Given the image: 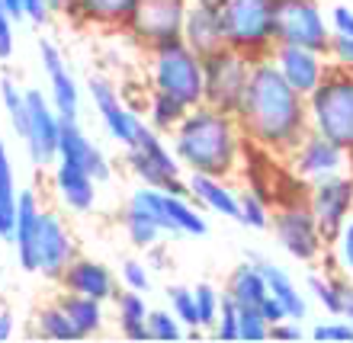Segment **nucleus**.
<instances>
[{
  "label": "nucleus",
  "instance_id": "f257e3e1",
  "mask_svg": "<svg viewBox=\"0 0 353 343\" xmlns=\"http://www.w3.org/2000/svg\"><path fill=\"white\" fill-rule=\"evenodd\" d=\"M234 116L241 122L248 145L279 160L312 132L308 100L286 84V77L279 74L270 58L254 61L248 93Z\"/></svg>",
  "mask_w": 353,
  "mask_h": 343
},
{
  "label": "nucleus",
  "instance_id": "f03ea898",
  "mask_svg": "<svg viewBox=\"0 0 353 343\" xmlns=\"http://www.w3.org/2000/svg\"><path fill=\"white\" fill-rule=\"evenodd\" d=\"M170 148L186 174H209L232 180L244 164L248 138L234 112L199 103L170 132Z\"/></svg>",
  "mask_w": 353,
  "mask_h": 343
},
{
  "label": "nucleus",
  "instance_id": "7ed1b4c3",
  "mask_svg": "<svg viewBox=\"0 0 353 343\" xmlns=\"http://www.w3.org/2000/svg\"><path fill=\"white\" fill-rule=\"evenodd\" d=\"M148 77L151 87L161 93H170L183 106H199L205 93V67L203 55H196L183 39L161 42L148 48Z\"/></svg>",
  "mask_w": 353,
  "mask_h": 343
},
{
  "label": "nucleus",
  "instance_id": "20e7f679",
  "mask_svg": "<svg viewBox=\"0 0 353 343\" xmlns=\"http://www.w3.org/2000/svg\"><path fill=\"white\" fill-rule=\"evenodd\" d=\"M308 122L325 138L353 154V71L331 65L318 90L308 96Z\"/></svg>",
  "mask_w": 353,
  "mask_h": 343
},
{
  "label": "nucleus",
  "instance_id": "39448f33",
  "mask_svg": "<svg viewBox=\"0 0 353 343\" xmlns=\"http://www.w3.org/2000/svg\"><path fill=\"white\" fill-rule=\"evenodd\" d=\"M225 36L228 48L263 61L276 48V0H225Z\"/></svg>",
  "mask_w": 353,
  "mask_h": 343
},
{
  "label": "nucleus",
  "instance_id": "423d86ee",
  "mask_svg": "<svg viewBox=\"0 0 353 343\" xmlns=\"http://www.w3.org/2000/svg\"><path fill=\"white\" fill-rule=\"evenodd\" d=\"M125 164L141 186H154L174 196H190L183 164L176 160L170 141H164V135L151 129L148 122H141L135 145L125 148Z\"/></svg>",
  "mask_w": 353,
  "mask_h": 343
},
{
  "label": "nucleus",
  "instance_id": "0eeeda50",
  "mask_svg": "<svg viewBox=\"0 0 353 343\" xmlns=\"http://www.w3.org/2000/svg\"><path fill=\"white\" fill-rule=\"evenodd\" d=\"M270 228H273V238H276L279 247L292 260H299V263H315L327 247L325 234H321L315 215L308 209L305 193L289 196V199H276Z\"/></svg>",
  "mask_w": 353,
  "mask_h": 343
},
{
  "label": "nucleus",
  "instance_id": "6e6552de",
  "mask_svg": "<svg viewBox=\"0 0 353 343\" xmlns=\"http://www.w3.org/2000/svg\"><path fill=\"white\" fill-rule=\"evenodd\" d=\"M205 67V93L203 103L215 106L222 112H238L244 93H248V81H251L254 61L234 48H219L212 55L203 58Z\"/></svg>",
  "mask_w": 353,
  "mask_h": 343
},
{
  "label": "nucleus",
  "instance_id": "1a4fd4ad",
  "mask_svg": "<svg viewBox=\"0 0 353 343\" xmlns=\"http://www.w3.org/2000/svg\"><path fill=\"white\" fill-rule=\"evenodd\" d=\"M190 3L193 0H135V10L122 32L145 52L161 42H174L183 36Z\"/></svg>",
  "mask_w": 353,
  "mask_h": 343
},
{
  "label": "nucleus",
  "instance_id": "9d476101",
  "mask_svg": "<svg viewBox=\"0 0 353 343\" xmlns=\"http://www.w3.org/2000/svg\"><path fill=\"white\" fill-rule=\"evenodd\" d=\"M276 45H302L327 55L331 26L321 0H276Z\"/></svg>",
  "mask_w": 353,
  "mask_h": 343
},
{
  "label": "nucleus",
  "instance_id": "9b49d317",
  "mask_svg": "<svg viewBox=\"0 0 353 343\" xmlns=\"http://www.w3.org/2000/svg\"><path fill=\"white\" fill-rule=\"evenodd\" d=\"M87 93H90V103H93V110H97V116H100L106 135L116 145H122V148H132L135 138H139V129H141V122H145V116L139 110H132L119 87L100 74H93L87 81Z\"/></svg>",
  "mask_w": 353,
  "mask_h": 343
},
{
  "label": "nucleus",
  "instance_id": "f8f14e48",
  "mask_svg": "<svg viewBox=\"0 0 353 343\" xmlns=\"http://www.w3.org/2000/svg\"><path fill=\"white\" fill-rule=\"evenodd\" d=\"M74 257H77L74 231L68 228V222L55 209L42 205L39 228H36V276L48 279V282H58Z\"/></svg>",
  "mask_w": 353,
  "mask_h": 343
},
{
  "label": "nucleus",
  "instance_id": "ddd939ff",
  "mask_svg": "<svg viewBox=\"0 0 353 343\" xmlns=\"http://www.w3.org/2000/svg\"><path fill=\"white\" fill-rule=\"evenodd\" d=\"M26 106L29 119L26 132H23V145H26L29 158L36 167L55 164L58 160V138H61V112L55 110V103L48 100V93H42L39 87L26 90Z\"/></svg>",
  "mask_w": 353,
  "mask_h": 343
},
{
  "label": "nucleus",
  "instance_id": "4468645a",
  "mask_svg": "<svg viewBox=\"0 0 353 343\" xmlns=\"http://www.w3.org/2000/svg\"><path fill=\"white\" fill-rule=\"evenodd\" d=\"M283 160H286L289 174L302 180V183H318L325 176L344 174V167H350V154L315 129L308 132Z\"/></svg>",
  "mask_w": 353,
  "mask_h": 343
},
{
  "label": "nucleus",
  "instance_id": "2eb2a0df",
  "mask_svg": "<svg viewBox=\"0 0 353 343\" xmlns=\"http://www.w3.org/2000/svg\"><path fill=\"white\" fill-rule=\"evenodd\" d=\"M308 209L315 215L318 228L331 244L334 234L344 228V222L353 215V174H334L318 183H308Z\"/></svg>",
  "mask_w": 353,
  "mask_h": 343
},
{
  "label": "nucleus",
  "instance_id": "dca6fc26",
  "mask_svg": "<svg viewBox=\"0 0 353 343\" xmlns=\"http://www.w3.org/2000/svg\"><path fill=\"white\" fill-rule=\"evenodd\" d=\"M270 61L276 65L279 74L286 77V84L292 87V90L302 93L305 100L318 90V84L325 81L327 67H331L325 52L302 48V45H276L273 55H270Z\"/></svg>",
  "mask_w": 353,
  "mask_h": 343
},
{
  "label": "nucleus",
  "instance_id": "f3484780",
  "mask_svg": "<svg viewBox=\"0 0 353 343\" xmlns=\"http://www.w3.org/2000/svg\"><path fill=\"white\" fill-rule=\"evenodd\" d=\"M39 61L48 77V100L55 103L61 119H77L81 116V84L52 39H39Z\"/></svg>",
  "mask_w": 353,
  "mask_h": 343
},
{
  "label": "nucleus",
  "instance_id": "a211bd4d",
  "mask_svg": "<svg viewBox=\"0 0 353 343\" xmlns=\"http://www.w3.org/2000/svg\"><path fill=\"white\" fill-rule=\"evenodd\" d=\"M58 160H68L74 167H84L87 174L103 183L112 176V164L103 154V148L93 138H87V132L77 125V119L61 122V138H58Z\"/></svg>",
  "mask_w": 353,
  "mask_h": 343
},
{
  "label": "nucleus",
  "instance_id": "6ab92c4d",
  "mask_svg": "<svg viewBox=\"0 0 353 343\" xmlns=\"http://www.w3.org/2000/svg\"><path fill=\"white\" fill-rule=\"evenodd\" d=\"M58 286H61V292H77V295H90L100 298V302H112L116 292H119L112 269L103 260L81 257V253L68 263V269L58 279Z\"/></svg>",
  "mask_w": 353,
  "mask_h": 343
},
{
  "label": "nucleus",
  "instance_id": "aec40b11",
  "mask_svg": "<svg viewBox=\"0 0 353 343\" xmlns=\"http://www.w3.org/2000/svg\"><path fill=\"white\" fill-rule=\"evenodd\" d=\"M186 45L193 48L196 55H212L219 48L228 45V36H225V17L222 7H212V3H190V13H186L183 23V36H180Z\"/></svg>",
  "mask_w": 353,
  "mask_h": 343
},
{
  "label": "nucleus",
  "instance_id": "412c9836",
  "mask_svg": "<svg viewBox=\"0 0 353 343\" xmlns=\"http://www.w3.org/2000/svg\"><path fill=\"white\" fill-rule=\"evenodd\" d=\"M135 0H65L61 13L81 26L106 29V32H122L129 23Z\"/></svg>",
  "mask_w": 353,
  "mask_h": 343
},
{
  "label": "nucleus",
  "instance_id": "4be33fe9",
  "mask_svg": "<svg viewBox=\"0 0 353 343\" xmlns=\"http://www.w3.org/2000/svg\"><path fill=\"white\" fill-rule=\"evenodd\" d=\"M52 186H55L58 202L65 205L68 212L87 215L97 205V180L87 174L84 167H74L68 160H55V174H52Z\"/></svg>",
  "mask_w": 353,
  "mask_h": 343
},
{
  "label": "nucleus",
  "instance_id": "5701e85b",
  "mask_svg": "<svg viewBox=\"0 0 353 343\" xmlns=\"http://www.w3.org/2000/svg\"><path fill=\"white\" fill-rule=\"evenodd\" d=\"M190 199L205 212H215L222 218L238 222V189L228 176H209V174H186Z\"/></svg>",
  "mask_w": 353,
  "mask_h": 343
},
{
  "label": "nucleus",
  "instance_id": "b1692460",
  "mask_svg": "<svg viewBox=\"0 0 353 343\" xmlns=\"http://www.w3.org/2000/svg\"><path fill=\"white\" fill-rule=\"evenodd\" d=\"M39 212L42 202L32 189H23L17 202V228H13V253H17V267L23 273H36V228H39Z\"/></svg>",
  "mask_w": 353,
  "mask_h": 343
},
{
  "label": "nucleus",
  "instance_id": "393cba45",
  "mask_svg": "<svg viewBox=\"0 0 353 343\" xmlns=\"http://www.w3.org/2000/svg\"><path fill=\"white\" fill-rule=\"evenodd\" d=\"M248 257L257 263V269H261L263 279H267L270 295H273L279 305L286 308V315L292 318V321H302V318H308V298H305V292L299 289L296 279L289 276L283 267H276L273 260L257 257V253H248Z\"/></svg>",
  "mask_w": 353,
  "mask_h": 343
},
{
  "label": "nucleus",
  "instance_id": "a878e982",
  "mask_svg": "<svg viewBox=\"0 0 353 343\" xmlns=\"http://www.w3.org/2000/svg\"><path fill=\"white\" fill-rule=\"evenodd\" d=\"M55 302L65 308V315L71 318V324L77 327L81 340L103 334V327H106V311H103V305H106V302L90 298V295H77V292H61Z\"/></svg>",
  "mask_w": 353,
  "mask_h": 343
},
{
  "label": "nucleus",
  "instance_id": "bb28decb",
  "mask_svg": "<svg viewBox=\"0 0 353 343\" xmlns=\"http://www.w3.org/2000/svg\"><path fill=\"white\" fill-rule=\"evenodd\" d=\"M112 305H116V321H119L122 337H129V340H151V334H148L151 308L145 302V292H135V289L116 292Z\"/></svg>",
  "mask_w": 353,
  "mask_h": 343
},
{
  "label": "nucleus",
  "instance_id": "cd10ccee",
  "mask_svg": "<svg viewBox=\"0 0 353 343\" xmlns=\"http://www.w3.org/2000/svg\"><path fill=\"white\" fill-rule=\"evenodd\" d=\"M225 295L234 298V305H257V308H261V302L270 295L267 279H263V273L257 269V263H254L251 257L244 260L241 267L232 269L228 286H225Z\"/></svg>",
  "mask_w": 353,
  "mask_h": 343
},
{
  "label": "nucleus",
  "instance_id": "c85d7f7f",
  "mask_svg": "<svg viewBox=\"0 0 353 343\" xmlns=\"http://www.w3.org/2000/svg\"><path fill=\"white\" fill-rule=\"evenodd\" d=\"M190 112V106H183L180 100H174L170 93H161L151 87L148 96H145V106H141V116L154 132L161 135H170V132L183 122V116Z\"/></svg>",
  "mask_w": 353,
  "mask_h": 343
},
{
  "label": "nucleus",
  "instance_id": "c756f323",
  "mask_svg": "<svg viewBox=\"0 0 353 343\" xmlns=\"http://www.w3.org/2000/svg\"><path fill=\"white\" fill-rule=\"evenodd\" d=\"M17 202H19L17 170H13L7 145L0 141V241H10V238H13V228H17Z\"/></svg>",
  "mask_w": 353,
  "mask_h": 343
},
{
  "label": "nucleus",
  "instance_id": "7c9ffc66",
  "mask_svg": "<svg viewBox=\"0 0 353 343\" xmlns=\"http://www.w3.org/2000/svg\"><path fill=\"white\" fill-rule=\"evenodd\" d=\"M164 215H168L170 234H190V238H203V234L209 231L205 215L196 209L190 196L164 193Z\"/></svg>",
  "mask_w": 353,
  "mask_h": 343
},
{
  "label": "nucleus",
  "instance_id": "2f4dec72",
  "mask_svg": "<svg viewBox=\"0 0 353 343\" xmlns=\"http://www.w3.org/2000/svg\"><path fill=\"white\" fill-rule=\"evenodd\" d=\"M344 282H347V273L331 267V269H325V273H308L305 289H308V295L315 298L327 315H341V305H344Z\"/></svg>",
  "mask_w": 353,
  "mask_h": 343
},
{
  "label": "nucleus",
  "instance_id": "473e14b6",
  "mask_svg": "<svg viewBox=\"0 0 353 343\" xmlns=\"http://www.w3.org/2000/svg\"><path fill=\"white\" fill-rule=\"evenodd\" d=\"M122 231H125V238L132 241V247L148 251V247H154V244L161 241L164 228H161L145 209H139V205L129 202L125 205V212H122Z\"/></svg>",
  "mask_w": 353,
  "mask_h": 343
},
{
  "label": "nucleus",
  "instance_id": "72a5a7b5",
  "mask_svg": "<svg viewBox=\"0 0 353 343\" xmlns=\"http://www.w3.org/2000/svg\"><path fill=\"white\" fill-rule=\"evenodd\" d=\"M36 334L46 337V340H81L77 327L71 324V318L65 315V308L52 302V305H42L36 311Z\"/></svg>",
  "mask_w": 353,
  "mask_h": 343
},
{
  "label": "nucleus",
  "instance_id": "f704fd0d",
  "mask_svg": "<svg viewBox=\"0 0 353 343\" xmlns=\"http://www.w3.org/2000/svg\"><path fill=\"white\" fill-rule=\"evenodd\" d=\"M270 218H273V209H270V199L257 189H241L238 193V225L244 228H254V231H267Z\"/></svg>",
  "mask_w": 353,
  "mask_h": 343
},
{
  "label": "nucleus",
  "instance_id": "c9c22d12",
  "mask_svg": "<svg viewBox=\"0 0 353 343\" xmlns=\"http://www.w3.org/2000/svg\"><path fill=\"white\" fill-rule=\"evenodd\" d=\"M0 103L10 116V125L23 138L26 132V119H29V106H26V90H19L13 77H0Z\"/></svg>",
  "mask_w": 353,
  "mask_h": 343
},
{
  "label": "nucleus",
  "instance_id": "e433bc0d",
  "mask_svg": "<svg viewBox=\"0 0 353 343\" xmlns=\"http://www.w3.org/2000/svg\"><path fill=\"white\" fill-rule=\"evenodd\" d=\"M193 295H196V311H199V324H203V331H212L215 321H219V311H222L225 292H219L212 282H196Z\"/></svg>",
  "mask_w": 353,
  "mask_h": 343
},
{
  "label": "nucleus",
  "instance_id": "4c0bfd02",
  "mask_svg": "<svg viewBox=\"0 0 353 343\" xmlns=\"http://www.w3.org/2000/svg\"><path fill=\"white\" fill-rule=\"evenodd\" d=\"M168 302H170V311H174V315L183 321L186 331H203V324H199V311H196L193 289H186V286H168Z\"/></svg>",
  "mask_w": 353,
  "mask_h": 343
},
{
  "label": "nucleus",
  "instance_id": "58836bf2",
  "mask_svg": "<svg viewBox=\"0 0 353 343\" xmlns=\"http://www.w3.org/2000/svg\"><path fill=\"white\" fill-rule=\"evenodd\" d=\"M148 334H151V340H180V337H186V327L174 311L151 308L148 311Z\"/></svg>",
  "mask_w": 353,
  "mask_h": 343
},
{
  "label": "nucleus",
  "instance_id": "ea45409f",
  "mask_svg": "<svg viewBox=\"0 0 353 343\" xmlns=\"http://www.w3.org/2000/svg\"><path fill=\"white\" fill-rule=\"evenodd\" d=\"M238 334L241 340H267L270 321L261 315L257 305H238Z\"/></svg>",
  "mask_w": 353,
  "mask_h": 343
},
{
  "label": "nucleus",
  "instance_id": "a19ab883",
  "mask_svg": "<svg viewBox=\"0 0 353 343\" xmlns=\"http://www.w3.org/2000/svg\"><path fill=\"white\" fill-rule=\"evenodd\" d=\"M119 279L125 289H135V292H151V269H148V260H122L119 267Z\"/></svg>",
  "mask_w": 353,
  "mask_h": 343
},
{
  "label": "nucleus",
  "instance_id": "79ce46f5",
  "mask_svg": "<svg viewBox=\"0 0 353 343\" xmlns=\"http://www.w3.org/2000/svg\"><path fill=\"white\" fill-rule=\"evenodd\" d=\"M331 247H334V267L341 273H347V276H353V215L344 222V228L334 234Z\"/></svg>",
  "mask_w": 353,
  "mask_h": 343
},
{
  "label": "nucleus",
  "instance_id": "37998d69",
  "mask_svg": "<svg viewBox=\"0 0 353 343\" xmlns=\"http://www.w3.org/2000/svg\"><path fill=\"white\" fill-rule=\"evenodd\" d=\"M212 337L219 340H241L238 334V305H234V298L222 295V311H219V321L212 327Z\"/></svg>",
  "mask_w": 353,
  "mask_h": 343
},
{
  "label": "nucleus",
  "instance_id": "c03bdc74",
  "mask_svg": "<svg viewBox=\"0 0 353 343\" xmlns=\"http://www.w3.org/2000/svg\"><path fill=\"white\" fill-rule=\"evenodd\" d=\"M312 340H353V324L341 315H331V321H321L308 331Z\"/></svg>",
  "mask_w": 353,
  "mask_h": 343
},
{
  "label": "nucleus",
  "instance_id": "a18cd8bd",
  "mask_svg": "<svg viewBox=\"0 0 353 343\" xmlns=\"http://www.w3.org/2000/svg\"><path fill=\"white\" fill-rule=\"evenodd\" d=\"M327 61H331V65H337V67L353 71V36H337V32H331Z\"/></svg>",
  "mask_w": 353,
  "mask_h": 343
},
{
  "label": "nucleus",
  "instance_id": "49530a36",
  "mask_svg": "<svg viewBox=\"0 0 353 343\" xmlns=\"http://www.w3.org/2000/svg\"><path fill=\"white\" fill-rule=\"evenodd\" d=\"M13 48H17V19L0 3V61L13 58Z\"/></svg>",
  "mask_w": 353,
  "mask_h": 343
},
{
  "label": "nucleus",
  "instance_id": "de8ad7c7",
  "mask_svg": "<svg viewBox=\"0 0 353 343\" xmlns=\"http://www.w3.org/2000/svg\"><path fill=\"white\" fill-rule=\"evenodd\" d=\"M327 26H331V32H337V36H353V10L347 7V3L331 7V13H327Z\"/></svg>",
  "mask_w": 353,
  "mask_h": 343
},
{
  "label": "nucleus",
  "instance_id": "09e8293b",
  "mask_svg": "<svg viewBox=\"0 0 353 343\" xmlns=\"http://www.w3.org/2000/svg\"><path fill=\"white\" fill-rule=\"evenodd\" d=\"M270 337H273V340H302L305 331H302V321L286 318V321H279V324L270 327Z\"/></svg>",
  "mask_w": 353,
  "mask_h": 343
},
{
  "label": "nucleus",
  "instance_id": "8fccbe9b",
  "mask_svg": "<svg viewBox=\"0 0 353 343\" xmlns=\"http://www.w3.org/2000/svg\"><path fill=\"white\" fill-rule=\"evenodd\" d=\"M23 7H26V19L29 23H48L52 19V0H23Z\"/></svg>",
  "mask_w": 353,
  "mask_h": 343
},
{
  "label": "nucleus",
  "instance_id": "3c124183",
  "mask_svg": "<svg viewBox=\"0 0 353 343\" xmlns=\"http://www.w3.org/2000/svg\"><path fill=\"white\" fill-rule=\"evenodd\" d=\"M261 315L270 321V327H273V324H279V321H286V318H289V315H286V308L279 305V302H276V298H273V295H267V298H263V302H261Z\"/></svg>",
  "mask_w": 353,
  "mask_h": 343
},
{
  "label": "nucleus",
  "instance_id": "603ef678",
  "mask_svg": "<svg viewBox=\"0 0 353 343\" xmlns=\"http://www.w3.org/2000/svg\"><path fill=\"white\" fill-rule=\"evenodd\" d=\"M341 318H347L353 324V279L347 276V282H344V305H341Z\"/></svg>",
  "mask_w": 353,
  "mask_h": 343
},
{
  "label": "nucleus",
  "instance_id": "864d4df0",
  "mask_svg": "<svg viewBox=\"0 0 353 343\" xmlns=\"http://www.w3.org/2000/svg\"><path fill=\"white\" fill-rule=\"evenodd\" d=\"M13 334H17V321H13V315H10V311H0V343L10 340Z\"/></svg>",
  "mask_w": 353,
  "mask_h": 343
},
{
  "label": "nucleus",
  "instance_id": "5fc2aeb1",
  "mask_svg": "<svg viewBox=\"0 0 353 343\" xmlns=\"http://www.w3.org/2000/svg\"><path fill=\"white\" fill-rule=\"evenodd\" d=\"M196 3H212V7H222L225 0H196Z\"/></svg>",
  "mask_w": 353,
  "mask_h": 343
},
{
  "label": "nucleus",
  "instance_id": "6e6d98bb",
  "mask_svg": "<svg viewBox=\"0 0 353 343\" xmlns=\"http://www.w3.org/2000/svg\"><path fill=\"white\" fill-rule=\"evenodd\" d=\"M350 174H353V154H350Z\"/></svg>",
  "mask_w": 353,
  "mask_h": 343
}]
</instances>
